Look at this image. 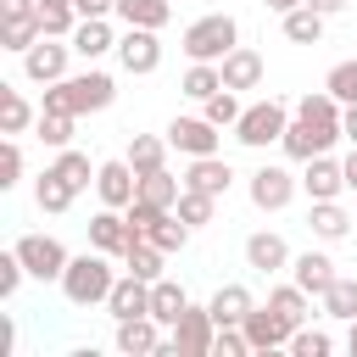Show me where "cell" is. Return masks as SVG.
<instances>
[{"instance_id": "obj_1", "label": "cell", "mask_w": 357, "mask_h": 357, "mask_svg": "<svg viewBox=\"0 0 357 357\" xmlns=\"http://www.w3.org/2000/svg\"><path fill=\"white\" fill-rule=\"evenodd\" d=\"M117 100V84L112 73L100 67H84V73H67L61 84H45V100L39 112H67V117H84V112H106Z\"/></svg>"}, {"instance_id": "obj_2", "label": "cell", "mask_w": 357, "mask_h": 357, "mask_svg": "<svg viewBox=\"0 0 357 357\" xmlns=\"http://www.w3.org/2000/svg\"><path fill=\"white\" fill-rule=\"evenodd\" d=\"M56 284H61V296H67L73 307H106V296H112L117 273H112V257L89 245L84 257H73V262H67V273H61Z\"/></svg>"}, {"instance_id": "obj_3", "label": "cell", "mask_w": 357, "mask_h": 357, "mask_svg": "<svg viewBox=\"0 0 357 357\" xmlns=\"http://www.w3.org/2000/svg\"><path fill=\"white\" fill-rule=\"evenodd\" d=\"M184 56L190 61H223L234 45H240V22L229 17V11H206V17H195L190 28H184Z\"/></svg>"}, {"instance_id": "obj_4", "label": "cell", "mask_w": 357, "mask_h": 357, "mask_svg": "<svg viewBox=\"0 0 357 357\" xmlns=\"http://www.w3.org/2000/svg\"><path fill=\"white\" fill-rule=\"evenodd\" d=\"M284 128H290V112L268 95V100H251V106L240 112L234 139H240L245 151H268V145H279V139H284Z\"/></svg>"}, {"instance_id": "obj_5", "label": "cell", "mask_w": 357, "mask_h": 357, "mask_svg": "<svg viewBox=\"0 0 357 357\" xmlns=\"http://www.w3.org/2000/svg\"><path fill=\"white\" fill-rule=\"evenodd\" d=\"M346 134H340V123H318V117H296L290 112V128H284V156L290 162H312V156H324V151H335Z\"/></svg>"}, {"instance_id": "obj_6", "label": "cell", "mask_w": 357, "mask_h": 357, "mask_svg": "<svg viewBox=\"0 0 357 357\" xmlns=\"http://www.w3.org/2000/svg\"><path fill=\"white\" fill-rule=\"evenodd\" d=\"M296 190H301V178H296L290 167H279V162H262V167L245 178V195H251L257 212H284V206L296 201Z\"/></svg>"}, {"instance_id": "obj_7", "label": "cell", "mask_w": 357, "mask_h": 357, "mask_svg": "<svg viewBox=\"0 0 357 357\" xmlns=\"http://www.w3.org/2000/svg\"><path fill=\"white\" fill-rule=\"evenodd\" d=\"M173 346H178V357H212V346H218V318H212V307H184L178 312V324H173Z\"/></svg>"}, {"instance_id": "obj_8", "label": "cell", "mask_w": 357, "mask_h": 357, "mask_svg": "<svg viewBox=\"0 0 357 357\" xmlns=\"http://www.w3.org/2000/svg\"><path fill=\"white\" fill-rule=\"evenodd\" d=\"M67 56H73V39H39L22 50V78L28 84H61L67 78Z\"/></svg>"}, {"instance_id": "obj_9", "label": "cell", "mask_w": 357, "mask_h": 357, "mask_svg": "<svg viewBox=\"0 0 357 357\" xmlns=\"http://www.w3.org/2000/svg\"><path fill=\"white\" fill-rule=\"evenodd\" d=\"M17 257H22V268H28L33 279H61L67 262H73L56 234H22V240H17Z\"/></svg>"}, {"instance_id": "obj_10", "label": "cell", "mask_w": 357, "mask_h": 357, "mask_svg": "<svg viewBox=\"0 0 357 357\" xmlns=\"http://www.w3.org/2000/svg\"><path fill=\"white\" fill-rule=\"evenodd\" d=\"M117 61H123V73H134V78L156 73V67H162V39H156V28H128V33H117Z\"/></svg>"}, {"instance_id": "obj_11", "label": "cell", "mask_w": 357, "mask_h": 357, "mask_svg": "<svg viewBox=\"0 0 357 357\" xmlns=\"http://www.w3.org/2000/svg\"><path fill=\"white\" fill-rule=\"evenodd\" d=\"M167 145L184 151V156H218L223 134H218L212 117H173V123H167Z\"/></svg>"}, {"instance_id": "obj_12", "label": "cell", "mask_w": 357, "mask_h": 357, "mask_svg": "<svg viewBox=\"0 0 357 357\" xmlns=\"http://www.w3.org/2000/svg\"><path fill=\"white\" fill-rule=\"evenodd\" d=\"M95 195H100V206H128V201L139 195V173H134V162H128V156L100 162V173H95Z\"/></svg>"}, {"instance_id": "obj_13", "label": "cell", "mask_w": 357, "mask_h": 357, "mask_svg": "<svg viewBox=\"0 0 357 357\" xmlns=\"http://www.w3.org/2000/svg\"><path fill=\"white\" fill-rule=\"evenodd\" d=\"M240 329H245L251 351H279V346H290V335H296V324H284V318H279L268 301H262V307H251Z\"/></svg>"}, {"instance_id": "obj_14", "label": "cell", "mask_w": 357, "mask_h": 357, "mask_svg": "<svg viewBox=\"0 0 357 357\" xmlns=\"http://www.w3.org/2000/svg\"><path fill=\"white\" fill-rule=\"evenodd\" d=\"M128 240H134V229H128V212H123V206H100V212L89 218V245H95V251L123 257Z\"/></svg>"}, {"instance_id": "obj_15", "label": "cell", "mask_w": 357, "mask_h": 357, "mask_svg": "<svg viewBox=\"0 0 357 357\" xmlns=\"http://www.w3.org/2000/svg\"><path fill=\"white\" fill-rule=\"evenodd\" d=\"M112 346H117L123 357H156V346H162V324H156L151 312H139V318H117Z\"/></svg>"}, {"instance_id": "obj_16", "label": "cell", "mask_w": 357, "mask_h": 357, "mask_svg": "<svg viewBox=\"0 0 357 357\" xmlns=\"http://www.w3.org/2000/svg\"><path fill=\"white\" fill-rule=\"evenodd\" d=\"M301 190H307V201H340V190H346V167L324 151V156H312V162H307Z\"/></svg>"}, {"instance_id": "obj_17", "label": "cell", "mask_w": 357, "mask_h": 357, "mask_svg": "<svg viewBox=\"0 0 357 357\" xmlns=\"http://www.w3.org/2000/svg\"><path fill=\"white\" fill-rule=\"evenodd\" d=\"M245 268H257V273H284V268H290V245H284V234H273V229L245 234Z\"/></svg>"}, {"instance_id": "obj_18", "label": "cell", "mask_w": 357, "mask_h": 357, "mask_svg": "<svg viewBox=\"0 0 357 357\" xmlns=\"http://www.w3.org/2000/svg\"><path fill=\"white\" fill-rule=\"evenodd\" d=\"M184 184L190 190H206V195H229V184H234V167L223 162V156H190V167H184Z\"/></svg>"}, {"instance_id": "obj_19", "label": "cell", "mask_w": 357, "mask_h": 357, "mask_svg": "<svg viewBox=\"0 0 357 357\" xmlns=\"http://www.w3.org/2000/svg\"><path fill=\"white\" fill-rule=\"evenodd\" d=\"M351 223H357V212H346L340 201H312V212H307V229H312L324 245L351 240Z\"/></svg>"}, {"instance_id": "obj_20", "label": "cell", "mask_w": 357, "mask_h": 357, "mask_svg": "<svg viewBox=\"0 0 357 357\" xmlns=\"http://www.w3.org/2000/svg\"><path fill=\"white\" fill-rule=\"evenodd\" d=\"M106 312H112V324H117V318H139V312H151V279L123 273V279L112 284V296H106Z\"/></svg>"}, {"instance_id": "obj_21", "label": "cell", "mask_w": 357, "mask_h": 357, "mask_svg": "<svg viewBox=\"0 0 357 357\" xmlns=\"http://www.w3.org/2000/svg\"><path fill=\"white\" fill-rule=\"evenodd\" d=\"M106 50H117V33H112V22H106V17H78V28H73V56H84V61H100Z\"/></svg>"}, {"instance_id": "obj_22", "label": "cell", "mask_w": 357, "mask_h": 357, "mask_svg": "<svg viewBox=\"0 0 357 357\" xmlns=\"http://www.w3.org/2000/svg\"><path fill=\"white\" fill-rule=\"evenodd\" d=\"M290 279H296L307 296H324L340 273H335V262H329L324 251H301V257H290Z\"/></svg>"}, {"instance_id": "obj_23", "label": "cell", "mask_w": 357, "mask_h": 357, "mask_svg": "<svg viewBox=\"0 0 357 357\" xmlns=\"http://www.w3.org/2000/svg\"><path fill=\"white\" fill-rule=\"evenodd\" d=\"M218 67H223V89H257L262 84V56L251 45H234Z\"/></svg>"}, {"instance_id": "obj_24", "label": "cell", "mask_w": 357, "mask_h": 357, "mask_svg": "<svg viewBox=\"0 0 357 357\" xmlns=\"http://www.w3.org/2000/svg\"><path fill=\"white\" fill-rule=\"evenodd\" d=\"M162 262H167V251H162V245H151L145 234H134V240H128V251H123V273L151 279V284L162 279Z\"/></svg>"}, {"instance_id": "obj_25", "label": "cell", "mask_w": 357, "mask_h": 357, "mask_svg": "<svg viewBox=\"0 0 357 357\" xmlns=\"http://www.w3.org/2000/svg\"><path fill=\"white\" fill-rule=\"evenodd\" d=\"M184 307H190V296H184V284H178V279H167V273H162V279H156V284H151V318H156V324H162V329H173V324H178V312H184Z\"/></svg>"}, {"instance_id": "obj_26", "label": "cell", "mask_w": 357, "mask_h": 357, "mask_svg": "<svg viewBox=\"0 0 357 357\" xmlns=\"http://www.w3.org/2000/svg\"><path fill=\"white\" fill-rule=\"evenodd\" d=\"M73 201H78V190H73L56 167H45V173L33 178V206H39V212H67Z\"/></svg>"}, {"instance_id": "obj_27", "label": "cell", "mask_w": 357, "mask_h": 357, "mask_svg": "<svg viewBox=\"0 0 357 357\" xmlns=\"http://www.w3.org/2000/svg\"><path fill=\"white\" fill-rule=\"evenodd\" d=\"M206 307H212V318H218V329H223V324H245V312H251L257 301H251L245 284H218Z\"/></svg>"}, {"instance_id": "obj_28", "label": "cell", "mask_w": 357, "mask_h": 357, "mask_svg": "<svg viewBox=\"0 0 357 357\" xmlns=\"http://www.w3.org/2000/svg\"><path fill=\"white\" fill-rule=\"evenodd\" d=\"M324 22H329V17H324V11H312V6H296V11H284V17H279V28H284V39H290V45H318V39H324Z\"/></svg>"}, {"instance_id": "obj_29", "label": "cell", "mask_w": 357, "mask_h": 357, "mask_svg": "<svg viewBox=\"0 0 357 357\" xmlns=\"http://www.w3.org/2000/svg\"><path fill=\"white\" fill-rule=\"evenodd\" d=\"M117 17L128 22V28H167V17H173V0H117Z\"/></svg>"}, {"instance_id": "obj_30", "label": "cell", "mask_w": 357, "mask_h": 357, "mask_svg": "<svg viewBox=\"0 0 357 357\" xmlns=\"http://www.w3.org/2000/svg\"><path fill=\"white\" fill-rule=\"evenodd\" d=\"M28 123H39V112H33L28 100H22V89L0 84V134H11V139H17V134H22Z\"/></svg>"}, {"instance_id": "obj_31", "label": "cell", "mask_w": 357, "mask_h": 357, "mask_svg": "<svg viewBox=\"0 0 357 357\" xmlns=\"http://www.w3.org/2000/svg\"><path fill=\"white\" fill-rule=\"evenodd\" d=\"M128 162H134V173L167 167V134H134L128 139Z\"/></svg>"}, {"instance_id": "obj_32", "label": "cell", "mask_w": 357, "mask_h": 357, "mask_svg": "<svg viewBox=\"0 0 357 357\" xmlns=\"http://www.w3.org/2000/svg\"><path fill=\"white\" fill-rule=\"evenodd\" d=\"M268 307H273L284 324H296V329H301L307 312H312V307H307V290H301L296 279H290V284H273V290H268Z\"/></svg>"}, {"instance_id": "obj_33", "label": "cell", "mask_w": 357, "mask_h": 357, "mask_svg": "<svg viewBox=\"0 0 357 357\" xmlns=\"http://www.w3.org/2000/svg\"><path fill=\"white\" fill-rule=\"evenodd\" d=\"M318 301H324V318L351 324V318H357V279H346V273H340V279H335V284H329Z\"/></svg>"}, {"instance_id": "obj_34", "label": "cell", "mask_w": 357, "mask_h": 357, "mask_svg": "<svg viewBox=\"0 0 357 357\" xmlns=\"http://www.w3.org/2000/svg\"><path fill=\"white\" fill-rule=\"evenodd\" d=\"M178 89H184L190 100H206V95L223 89V67H218V61H190V73L178 78Z\"/></svg>"}, {"instance_id": "obj_35", "label": "cell", "mask_w": 357, "mask_h": 357, "mask_svg": "<svg viewBox=\"0 0 357 357\" xmlns=\"http://www.w3.org/2000/svg\"><path fill=\"white\" fill-rule=\"evenodd\" d=\"M45 39V28H39V11L33 17H11L6 28H0V50H11V56H22L28 45H39Z\"/></svg>"}, {"instance_id": "obj_36", "label": "cell", "mask_w": 357, "mask_h": 357, "mask_svg": "<svg viewBox=\"0 0 357 357\" xmlns=\"http://www.w3.org/2000/svg\"><path fill=\"white\" fill-rule=\"evenodd\" d=\"M139 195H145V201H156V206H178V195H184V178H173L167 167H156V173H139Z\"/></svg>"}, {"instance_id": "obj_37", "label": "cell", "mask_w": 357, "mask_h": 357, "mask_svg": "<svg viewBox=\"0 0 357 357\" xmlns=\"http://www.w3.org/2000/svg\"><path fill=\"white\" fill-rule=\"evenodd\" d=\"M173 212H178L190 229H206V223L218 218V195H206V190H190V184H184V195H178V206H173Z\"/></svg>"}, {"instance_id": "obj_38", "label": "cell", "mask_w": 357, "mask_h": 357, "mask_svg": "<svg viewBox=\"0 0 357 357\" xmlns=\"http://www.w3.org/2000/svg\"><path fill=\"white\" fill-rule=\"evenodd\" d=\"M240 112H245V106H240V89H218V95H206V100H201V117H212L218 128H234V123H240Z\"/></svg>"}, {"instance_id": "obj_39", "label": "cell", "mask_w": 357, "mask_h": 357, "mask_svg": "<svg viewBox=\"0 0 357 357\" xmlns=\"http://www.w3.org/2000/svg\"><path fill=\"white\" fill-rule=\"evenodd\" d=\"M73 123H78V117H67V112H39L33 134H39L50 151H67V145H73Z\"/></svg>"}, {"instance_id": "obj_40", "label": "cell", "mask_w": 357, "mask_h": 357, "mask_svg": "<svg viewBox=\"0 0 357 357\" xmlns=\"http://www.w3.org/2000/svg\"><path fill=\"white\" fill-rule=\"evenodd\" d=\"M50 167H56V173H61L73 190H89V184H95V173H100V167H89V156H84V151H73V145H67V151H61Z\"/></svg>"}, {"instance_id": "obj_41", "label": "cell", "mask_w": 357, "mask_h": 357, "mask_svg": "<svg viewBox=\"0 0 357 357\" xmlns=\"http://www.w3.org/2000/svg\"><path fill=\"white\" fill-rule=\"evenodd\" d=\"M324 89H329L340 106H351V100H357V56H351V61H335L329 78H324Z\"/></svg>"}, {"instance_id": "obj_42", "label": "cell", "mask_w": 357, "mask_h": 357, "mask_svg": "<svg viewBox=\"0 0 357 357\" xmlns=\"http://www.w3.org/2000/svg\"><path fill=\"white\" fill-rule=\"evenodd\" d=\"M39 28H45L50 39H73V28H78V6H39Z\"/></svg>"}, {"instance_id": "obj_43", "label": "cell", "mask_w": 357, "mask_h": 357, "mask_svg": "<svg viewBox=\"0 0 357 357\" xmlns=\"http://www.w3.org/2000/svg\"><path fill=\"white\" fill-rule=\"evenodd\" d=\"M290 351H296V357H329V351H335V335H324V329H307V324H301V329L290 335Z\"/></svg>"}, {"instance_id": "obj_44", "label": "cell", "mask_w": 357, "mask_h": 357, "mask_svg": "<svg viewBox=\"0 0 357 357\" xmlns=\"http://www.w3.org/2000/svg\"><path fill=\"white\" fill-rule=\"evenodd\" d=\"M22 273H28V268H22V257H17V245H11V251H0V301H11V296H17V284H22Z\"/></svg>"}, {"instance_id": "obj_45", "label": "cell", "mask_w": 357, "mask_h": 357, "mask_svg": "<svg viewBox=\"0 0 357 357\" xmlns=\"http://www.w3.org/2000/svg\"><path fill=\"white\" fill-rule=\"evenodd\" d=\"M212 351H218V357H251V340H245V329H240V324H223Z\"/></svg>"}, {"instance_id": "obj_46", "label": "cell", "mask_w": 357, "mask_h": 357, "mask_svg": "<svg viewBox=\"0 0 357 357\" xmlns=\"http://www.w3.org/2000/svg\"><path fill=\"white\" fill-rule=\"evenodd\" d=\"M17 178H22V145L6 134V151H0V190H11Z\"/></svg>"}, {"instance_id": "obj_47", "label": "cell", "mask_w": 357, "mask_h": 357, "mask_svg": "<svg viewBox=\"0 0 357 357\" xmlns=\"http://www.w3.org/2000/svg\"><path fill=\"white\" fill-rule=\"evenodd\" d=\"M39 11V0H0V22H11V17H33Z\"/></svg>"}, {"instance_id": "obj_48", "label": "cell", "mask_w": 357, "mask_h": 357, "mask_svg": "<svg viewBox=\"0 0 357 357\" xmlns=\"http://www.w3.org/2000/svg\"><path fill=\"white\" fill-rule=\"evenodd\" d=\"M78 6V17H112L117 11V0H73Z\"/></svg>"}, {"instance_id": "obj_49", "label": "cell", "mask_w": 357, "mask_h": 357, "mask_svg": "<svg viewBox=\"0 0 357 357\" xmlns=\"http://www.w3.org/2000/svg\"><path fill=\"white\" fill-rule=\"evenodd\" d=\"M340 134H346V145H357V100L340 106Z\"/></svg>"}, {"instance_id": "obj_50", "label": "cell", "mask_w": 357, "mask_h": 357, "mask_svg": "<svg viewBox=\"0 0 357 357\" xmlns=\"http://www.w3.org/2000/svg\"><path fill=\"white\" fill-rule=\"evenodd\" d=\"M11 346H17V324L0 318V357H11Z\"/></svg>"}, {"instance_id": "obj_51", "label": "cell", "mask_w": 357, "mask_h": 357, "mask_svg": "<svg viewBox=\"0 0 357 357\" xmlns=\"http://www.w3.org/2000/svg\"><path fill=\"white\" fill-rule=\"evenodd\" d=\"M301 6H312V11H324V17H335V11H346L351 0H301Z\"/></svg>"}, {"instance_id": "obj_52", "label": "cell", "mask_w": 357, "mask_h": 357, "mask_svg": "<svg viewBox=\"0 0 357 357\" xmlns=\"http://www.w3.org/2000/svg\"><path fill=\"white\" fill-rule=\"evenodd\" d=\"M340 167H346V190H357V145L340 156Z\"/></svg>"}, {"instance_id": "obj_53", "label": "cell", "mask_w": 357, "mask_h": 357, "mask_svg": "<svg viewBox=\"0 0 357 357\" xmlns=\"http://www.w3.org/2000/svg\"><path fill=\"white\" fill-rule=\"evenodd\" d=\"M262 6H268V11H273V17H284V11H296V6H301V0H262Z\"/></svg>"}, {"instance_id": "obj_54", "label": "cell", "mask_w": 357, "mask_h": 357, "mask_svg": "<svg viewBox=\"0 0 357 357\" xmlns=\"http://www.w3.org/2000/svg\"><path fill=\"white\" fill-rule=\"evenodd\" d=\"M346 351H351V357H357V318H351V324H346Z\"/></svg>"}, {"instance_id": "obj_55", "label": "cell", "mask_w": 357, "mask_h": 357, "mask_svg": "<svg viewBox=\"0 0 357 357\" xmlns=\"http://www.w3.org/2000/svg\"><path fill=\"white\" fill-rule=\"evenodd\" d=\"M39 6H73V0H39Z\"/></svg>"}]
</instances>
